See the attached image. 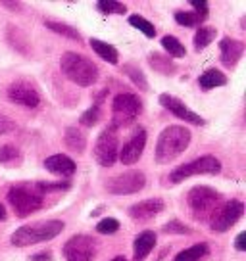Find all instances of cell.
Returning a JSON list of instances; mask_svg holds the SVG:
<instances>
[{"instance_id":"4","label":"cell","mask_w":246,"mask_h":261,"mask_svg":"<svg viewBox=\"0 0 246 261\" xmlns=\"http://www.w3.org/2000/svg\"><path fill=\"white\" fill-rule=\"evenodd\" d=\"M8 204L16 213V217L25 219L31 213H37L44 205V194L35 182H17L8 188Z\"/></svg>"},{"instance_id":"31","label":"cell","mask_w":246,"mask_h":261,"mask_svg":"<svg viewBox=\"0 0 246 261\" xmlns=\"http://www.w3.org/2000/svg\"><path fill=\"white\" fill-rule=\"evenodd\" d=\"M96 10L100 14H108V16H112V14L123 16L127 12V6L121 2H115V0H100V2H96Z\"/></svg>"},{"instance_id":"8","label":"cell","mask_w":246,"mask_h":261,"mask_svg":"<svg viewBox=\"0 0 246 261\" xmlns=\"http://www.w3.org/2000/svg\"><path fill=\"white\" fill-rule=\"evenodd\" d=\"M117 154H119V135H117V129L108 125L106 129H102L94 142L92 158L102 167H112L117 160Z\"/></svg>"},{"instance_id":"41","label":"cell","mask_w":246,"mask_h":261,"mask_svg":"<svg viewBox=\"0 0 246 261\" xmlns=\"http://www.w3.org/2000/svg\"><path fill=\"white\" fill-rule=\"evenodd\" d=\"M0 6L2 8H10V12H21V8H23L21 2H10V0H2Z\"/></svg>"},{"instance_id":"42","label":"cell","mask_w":246,"mask_h":261,"mask_svg":"<svg viewBox=\"0 0 246 261\" xmlns=\"http://www.w3.org/2000/svg\"><path fill=\"white\" fill-rule=\"evenodd\" d=\"M6 219V210H4V205L0 204V221Z\"/></svg>"},{"instance_id":"25","label":"cell","mask_w":246,"mask_h":261,"mask_svg":"<svg viewBox=\"0 0 246 261\" xmlns=\"http://www.w3.org/2000/svg\"><path fill=\"white\" fill-rule=\"evenodd\" d=\"M208 253H210V246L206 244V242H200V244L190 246V248L177 253L175 261H202Z\"/></svg>"},{"instance_id":"18","label":"cell","mask_w":246,"mask_h":261,"mask_svg":"<svg viewBox=\"0 0 246 261\" xmlns=\"http://www.w3.org/2000/svg\"><path fill=\"white\" fill-rule=\"evenodd\" d=\"M156 246V232L154 230H142L135 237L133 242V261H146L150 252Z\"/></svg>"},{"instance_id":"26","label":"cell","mask_w":246,"mask_h":261,"mask_svg":"<svg viewBox=\"0 0 246 261\" xmlns=\"http://www.w3.org/2000/svg\"><path fill=\"white\" fill-rule=\"evenodd\" d=\"M123 73L131 79V83L135 85V87H139V90H142V92H146V90H148L146 75L142 73V69H140L137 64H131V62L123 64Z\"/></svg>"},{"instance_id":"19","label":"cell","mask_w":246,"mask_h":261,"mask_svg":"<svg viewBox=\"0 0 246 261\" xmlns=\"http://www.w3.org/2000/svg\"><path fill=\"white\" fill-rule=\"evenodd\" d=\"M148 65L160 75H175V71H177V64L173 62V58H169L167 54H162V52H150L148 54Z\"/></svg>"},{"instance_id":"29","label":"cell","mask_w":246,"mask_h":261,"mask_svg":"<svg viewBox=\"0 0 246 261\" xmlns=\"http://www.w3.org/2000/svg\"><path fill=\"white\" fill-rule=\"evenodd\" d=\"M8 42L19 52V54H23V56L29 54V42H27V37H25L17 27H14V25H10L8 27Z\"/></svg>"},{"instance_id":"11","label":"cell","mask_w":246,"mask_h":261,"mask_svg":"<svg viewBox=\"0 0 246 261\" xmlns=\"http://www.w3.org/2000/svg\"><path fill=\"white\" fill-rule=\"evenodd\" d=\"M242 215H244V204L237 198H233L219 207V212H215L213 219L210 221L212 223L210 228H212V232H219V234L227 232L229 228H233L242 219Z\"/></svg>"},{"instance_id":"35","label":"cell","mask_w":246,"mask_h":261,"mask_svg":"<svg viewBox=\"0 0 246 261\" xmlns=\"http://www.w3.org/2000/svg\"><path fill=\"white\" fill-rule=\"evenodd\" d=\"M162 232H164V234H190L192 228L187 227V225L181 223V221L173 219V221H169V223H165L164 227H162Z\"/></svg>"},{"instance_id":"1","label":"cell","mask_w":246,"mask_h":261,"mask_svg":"<svg viewBox=\"0 0 246 261\" xmlns=\"http://www.w3.org/2000/svg\"><path fill=\"white\" fill-rule=\"evenodd\" d=\"M192 133L187 127L181 125H169L165 127L156 142V152H154V160L160 165L171 163L175 158H179L190 144Z\"/></svg>"},{"instance_id":"34","label":"cell","mask_w":246,"mask_h":261,"mask_svg":"<svg viewBox=\"0 0 246 261\" xmlns=\"http://www.w3.org/2000/svg\"><path fill=\"white\" fill-rule=\"evenodd\" d=\"M119 221L115 219V217H104V219L99 221V225H96V232L99 234H114L119 230Z\"/></svg>"},{"instance_id":"9","label":"cell","mask_w":246,"mask_h":261,"mask_svg":"<svg viewBox=\"0 0 246 261\" xmlns=\"http://www.w3.org/2000/svg\"><path fill=\"white\" fill-rule=\"evenodd\" d=\"M146 187V175L139 169H131V171L119 173L115 177L104 182V188L108 190V194L112 196H129L137 194L142 188Z\"/></svg>"},{"instance_id":"7","label":"cell","mask_w":246,"mask_h":261,"mask_svg":"<svg viewBox=\"0 0 246 261\" xmlns=\"http://www.w3.org/2000/svg\"><path fill=\"white\" fill-rule=\"evenodd\" d=\"M142 112V100L133 92H119L112 102V127L114 129H125L131 123L137 121V117Z\"/></svg>"},{"instance_id":"12","label":"cell","mask_w":246,"mask_h":261,"mask_svg":"<svg viewBox=\"0 0 246 261\" xmlns=\"http://www.w3.org/2000/svg\"><path fill=\"white\" fill-rule=\"evenodd\" d=\"M6 96H8L10 102H14L17 106L29 108V110H35V108L41 106V94L35 87L33 83L29 81H16L12 83L6 90Z\"/></svg>"},{"instance_id":"32","label":"cell","mask_w":246,"mask_h":261,"mask_svg":"<svg viewBox=\"0 0 246 261\" xmlns=\"http://www.w3.org/2000/svg\"><path fill=\"white\" fill-rule=\"evenodd\" d=\"M175 21L179 25H183V27H200V25L204 23V19L198 16V14H194V12H175Z\"/></svg>"},{"instance_id":"17","label":"cell","mask_w":246,"mask_h":261,"mask_svg":"<svg viewBox=\"0 0 246 261\" xmlns=\"http://www.w3.org/2000/svg\"><path fill=\"white\" fill-rule=\"evenodd\" d=\"M44 169L48 173H52V175H56V177L69 179L77 171V163L66 154H54L44 160Z\"/></svg>"},{"instance_id":"21","label":"cell","mask_w":246,"mask_h":261,"mask_svg":"<svg viewBox=\"0 0 246 261\" xmlns=\"http://www.w3.org/2000/svg\"><path fill=\"white\" fill-rule=\"evenodd\" d=\"M90 48H92V52L96 54V56H100L104 62H108V64L115 65L117 62H119V52H117V48L115 46H112V44H108L106 41H100V39H90L89 41Z\"/></svg>"},{"instance_id":"22","label":"cell","mask_w":246,"mask_h":261,"mask_svg":"<svg viewBox=\"0 0 246 261\" xmlns=\"http://www.w3.org/2000/svg\"><path fill=\"white\" fill-rule=\"evenodd\" d=\"M64 142L71 152L81 155L87 148V135L77 127H67L66 133H64Z\"/></svg>"},{"instance_id":"30","label":"cell","mask_w":246,"mask_h":261,"mask_svg":"<svg viewBox=\"0 0 246 261\" xmlns=\"http://www.w3.org/2000/svg\"><path fill=\"white\" fill-rule=\"evenodd\" d=\"M129 25H133L135 29H139L146 39H154L156 37V27L148 21L146 17L139 16V14H133L129 16Z\"/></svg>"},{"instance_id":"5","label":"cell","mask_w":246,"mask_h":261,"mask_svg":"<svg viewBox=\"0 0 246 261\" xmlns=\"http://www.w3.org/2000/svg\"><path fill=\"white\" fill-rule=\"evenodd\" d=\"M219 202H222V194L208 185H196L187 194V204L196 221H212L215 210H219L217 207Z\"/></svg>"},{"instance_id":"33","label":"cell","mask_w":246,"mask_h":261,"mask_svg":"<svg viewBox=\"0 0 246 261\" xmlns=\"http://www.w3.org/2000/svg\"><path fill=\"white\" fill-rule=\"evenodd\" d=\"M100 117H102V106H96V104H92V106L87 110V112H83L81 117H79V123H81L83 127H94L96 123L100 121Z\"/></svg>"},{"instance_id":"23","label":"cell","mask_w":246,"mask_h":261,"mask_svg":"<svg viewBox=\"0 0 246 261\" xmlns=\"http://www.w3.org/2000/svg\"><path fill=\"white\" fill-rule=\"evenodd\" d=\"M23 162V154L16 144H4L0 146V165L4 167H19Z\"/></svg>"},{"instance_id":"28","label":"cell","mask_w":246,"mask_h":261,"mask_svg":"<svg viewBox=\"0 0 246 261\" xmlns=\"http://www.w3.org/2000/svg\"><path fill=\"white\" fill-rule=\"evenodd\" d=\"M162 48L167 52V56L169 58H185L187 56V48H185V44L177 39V37H173V35H165L162 37Z\"/></svg>"},{"instance_id":"2","label":"cell","mask_w":246,"mask_h":261,"mask_svg":"<svg viewBox=\"0 0 246 261\" xmlns=\"http://www.w3.org/2000/svg\"><path fill=\"white\" fill-rule=\"evenodd\" d=\"M64 228H66V223L60 219L37 221V223L21 225L19 228H16L10 237V242L16 248H27V246L48 242L52 238H56Z\"/></svg>"},{"instance_id":"14","label":"cell","mask_w":246,"mask_h":261,"mask_svg":"<svg viewBox=\"0 0 246 261\" xmlns=\"http://www.w3.org/2000/svg\"><path fill=\"white\" fill-rule=\"evenodd\" d=\"M158 102H160V104H162L169 114H173L175 117L183 119V121L190 123V125H198V127H200V125H204V117H200V115L194 114L190 108L185 106V102H183L181 98L164 92V94H160V96H158Z\"/></svg>"},{"instance_id":"24","label":"cell","mask_w":246,"mask_h":261,"mask_svg":"<svg viewBox=\"0 0 246 261\" xmlns=\"http://www.w3.org/2000/svg\"><path fill=\"white\" fill-rule=\"evenodd\" d=\"M44 25H46V29L58 33L62 37H66L69 41H75V42L81 41V33L77 31L73 25H67L64 21H58V19H44Z\"/></svg>"},{"instance_id":"43","label":"cell","mask_w":246,"mask_h":261,"mask_svg":"<svg viewBox=\"0 0 246 261\" xmlns=\"http://www.w3.org/2000/svg\"><path fill=\"white\" fill-rule=\"evenodd\" d=\"M110 261H127V259H125V257H123V255H115L114 259H110Z\"/></svg>"},{"instance_id":"20","label":"cell","mask_w":246,"mask_h":261,"mask_svg":"<svg viewBox=\"0 0 246 261\" xmlns=\"http://www.w3.org/2000/svg\"><path fill=\"white\" fill-rule=\"evenodd\" d=\"M227 75L219 71V69H206L204 73L198 77V87L202 90H213V89H219V87H225L227 85Z\"/></svg>"},{"instance_id":"40","label":"cell","mask_w":246,"mask_h":261,"mask_svg":"<svg viewBox=\"0 0 246 261\" xmlns=\"http://www.w3.org/2000/svg\"><path fill=\"white\" fill-rule=\"evenodd\" d=\"M29 261H54V257H52V252H50V250H46V252L33 253V255L29 257Z\"/></svg>"},{"instance_id":"10","label":"cell","mask_w":246,"mask_h":261,"mask_svg":"<svg viewBox=\"0 0 246 261\" xmlns=\"http://www.w3.org/2000/svg\"><path fill=\"white\" fill-rule=\"evenodd\" d=\"M96 252V240L89 234H73L62 248L66 261H94Z\"/></svg>"},{"instance_id":"39","label":"cell","mask_w":246,"mask_h":261,"mask_svg":"<svg viewBox=\"0 0 246 261\" xmlns=\"http://www.w3.org/2000/svg\"><path fill=\"white\" fill-rule=\"evenodd\" d=\"M235 250H237V252H246V230H242V232L235 238Z\"/></svg>"},{"instance_id":"13","label":"cell","mask_w":246,"mask_h":261,"mask_svg":"<svg viewBox=\"0 0 246 261\" xmlns=\"http://www.w3.org/2000/svg\"><path fill=\"white\" fill-rule=\"evenodd\" d=\"M146 129L144 127H137V129L133 130L131 139L127 140L123 148H119V162L123 165H133V163H137L142 158V152H144V148H146Z\"/></svg>"},{"instance_id":"36","label":"cell","mask_w":246,"mask_h":261,"mask_svg":"<svg viewBox=\"0 0 246 261\" xmlns=\"http://www.w3.org/2000/svg\"><path fill=\"white\" fill-rule=\"evenodd\" d=\"M37 185V188L41 190L42 194L46 196V194H50V192H66V190H69V182L67 180H60V182H35Z\"/></svg>"},{"instance_id":"3","label":"cell","mask_w":246,"mask_h":261,"mask_svg":"<svg viewBox=\"0 0 246 261\" xmlns=\"http://www.w3.org/2000/svg\"><path fill=\"white\" fill-rule=\"evenodd\" d=\"M60 69L77 87H94L100 75L96 64L77 52H64L60 58Z\"/></svg>"},{"instance_id":"38","label":"cell","mask_w":246,"mask_h":261,"mask_svg":"<svg viewBox=\"0 0 246 261\" xmlns=\"http://www.w3.org/2000/svg\"><path fill=\"white\" fill-rule=\"evenodd\" d=\"M12 130H16V123L12 121L8 115L0 114V135H8Z\"/></svg>"},{"instance_id":"37","label":"cell","mask_w":246,"mask_h":261,"mask_svg":"<svg viewBox=\"0 0 246 261\" xmlns=\"http://www.w3.org/2000/svg\"><path fill=\"white\" fill-rule=\"evenodd\" d=\"M190 6L194 8V14H198L202 19H206L208 14H210V10H208V2H206V0H190Z\"/></svg>"},{"instance_id":"15","label":"cell","mask_w":246,"mask_h":261,"mask_svg":"<svg viewBox=\"0 0 246 261\" xmlns=\"http://www.w3.org/2000/svg\"><path fill=\"white\" fill-rule=\"evenodd\" d=\"M165 210V202L162 198H146V200H140L137 204H133L127 213L133 221L137 223H146L152 221L154 217H158L160 213Z\"/></svg>"},{"instance_id":"27","label":"cell","mask_w":246,"mask_h":261,"mask_svg":"<svg viewBox=\"0 0 246 261\" xmlns=\"http://www.w3.org/2000/svg\"><path fill=\"white\" fill-rule=\"evenodd\" d=\"M215 35L217 31L213 29V27H206V25H200L194 33V50L200 52V50L208 48L213 41H215Z\"/></svg>"},{"instance_id":"16","label":"cell","mask_w":246,"mask_h":261,"mask_svg":"<svg viewBox=\"0 0 246 261\" xmlns=\"http://www.w3.org/2000/svg\"><path fill=\"white\" fill-rule=\"evenodd\" d=\"M246 44L242 41H237V39H231V37H223L219 41V52H222V64L227 67V69H233L235 65L240 62V58L244 54Z\"/></svg>"},{"instance_id":"6","label":"cell","mask_w":246,"mask_h":261,"mask_svg":"<svg viewBox=\"0 0 246 261\" xmlns=\"http://www.w3.org/2000/svg\"><path fill=\"white\" fill-rule=\"evenodd\" d=\"M222 173V162L215 158V155H200V158H194L190 162L183 163L179 167H175L167 177H165V187H175L183 182L189 177H194V175H219Z\"/></svg>"}]
</instances>
